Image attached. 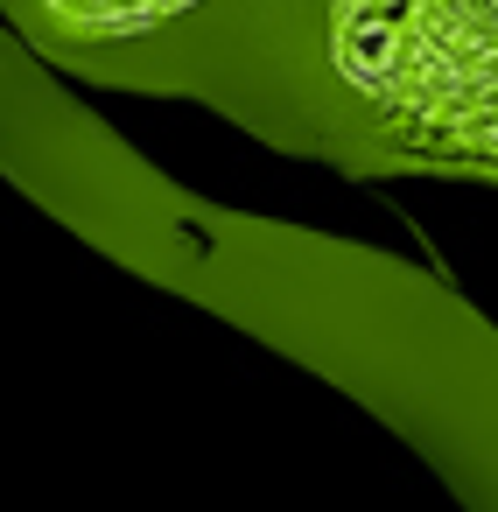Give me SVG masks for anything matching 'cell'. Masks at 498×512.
Wrapping results in <instances>:
<instances>
[{
  "label": "cell",
  "instance_id": "6da1fadb",
  "mask_svg": "<svg viewBox=\"0 0 498 512\" xmlns=\"http://www.w3.org/2000/svg\"><path fill=\"white\" fill-rule=\"evenodd\" d=\"M8 43L351 183L498 176V0H0Z\"/></svg>",
  "mask_w": 498,
  "mask_h": 512
}]
</instances>
